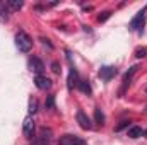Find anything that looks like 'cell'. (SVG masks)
Listing matches in <instances>:
<instances>
[{
	"label": "cell",
	"instance_id": "obj_17",
	"mask_svg": "<svg viewBox=\"0 0 147 145\" xmlns=\"http://www.w3.org/2000/svg\"><path fill=\"white\" fill-rule=\"evenodd\" d=\"M38 111V99L36 97H29V114L33 116Z\"/></svg>",
	"mask_w": 147,
	"mask_h": 145
},
{
	"label": "cell",
	"instance_id": "obj_15",
	"mask_svg": "<svg viewBox=\"0 0 147 145\" xmlns=\"http://www.w3.org/2000/svg\"><path fill=\"white\" fill-rule=\"evenodd\" d=\"M94 121L98 123V125H105V113L101 111V108H96L94 109Z\"/></svg>",
	"mask_w": 147,
	"mask_h": 145
},
{
	"label": "cell",
	"instance_id": "obj_3",
	"mask_svg": "<svg viewBox=\"0 0 147 145\" xmlns=\"http://www.w3.org/2000/svg\"><path fill=\"white\" fill-rule=\"evenodd\" d=\"M137 70H139V65H134V67H130V68H128V72L123 75V80H121V89H120V92H118V94H120V97H121V96L127 92V89L130 87L132 79H134V75H135V72H137Z\"/></svg>",
	"mask_w": 147,
	"mask_h": 145
},
{
	"label": "cell",
	"instance_id": "obj_11",
	"mask_svg": "<svg viewBox=\"0 0 147 145\" xmlns=\"http://www.w3.org/2000/svg\"><path fill=\"white\" fill-rule=\"evenodd\" d=\"M79 73L75 70V67H70V72H69V89H74L79 85Z\"/></svg>",
	"mask_w": 147,
	"mask_h": 145
},
{
	"label": "cell",
	"instance_id": "obj_12",
	"mask_svg": "<svg viewBox=\"0 0 147 145\" xmlns=\"http://www.w3.org/2000/svg\"><path fill=\"white\" fill-rule=\"evenodd\" d=\"M77 89L80 91V92H84V94H87V96H91L92 94V89H91V84L87 82V80H79V85H77Z\"/></svg>",
	"mask_w": 147,
	"mask_h": 145
},
{
	"label": "cell",
	"instance_id": "obj_14",
	"mask_svg": "<svg viewBox=\"0 0 147 145\" xmlns=\"http://www.w3.org/2000/svg\"><path fill=\"white\" fill-rule=\"evenodd\" d=\"M0 21L2 22L9 21V7L5 2H0Z\"/></svg>",
	"mask_w": 147,
	"mask_h": 145
},
{
	"label": "cell",
	"instance_id": "obj_19",
	"mask_svg": "<svg viewBox=\"0 0 147 145\" xmlns=\"http://www.w3.org/2000/svg\"><path fill=\"white\" fill-rule=\"evenodd\" d=\"M135 56H137V58L147 56V48H137V50H135Z\"/></svg>",
	"mask_w": 147,
	"mask_h": 145
},
{
	"label": "cell",
	"instance_id": "obj_5",
	"mask_svg": "<svg viewBox=\"0 0 147 145\" xmlns=\"http://www.w3.org/2000/svg\"><path fill=\"white\" fill-rule=\"evenodd\" d=\"M51 137H53V132H51V128H46V126H43V128L39 130L38 137H36V145H48L50 142H51Z\"/></svg>",
	"mask_w": 147,
	"mask_h": 145
},
{
	"label": "cell",
	"instance_id": "obj_20",
	"mask_svg": "<svg viewBox=\"0 0 147 145\" xmlns=\"http://www.w3.org/2000/svg\"><path fill=\"white\" fill-rule=\"evenodd\" d=\"M125 128H130V121H127V119H125V121H121L115 130H116V132H121V130H125Z\"/></svg>",
	"mask_w": 147,
	"mask_h": 145
},
{
	"label": "cell",
	"instance_id": "obj_10",
	"mask_svg": "<svg viewBox=\"0 0 147 145\" xmlns=\"http://www.w3.org/2000/svg\"><path fill=\"white\" fill-rule=\"evenodd\" d=\"M34 84H36L38 89H41V91H46V89L51 87V80H50L48 77H45V75H36Z\"/></svg>",
	"mask_w": 147,
	"mask_h": 145
},
{
	"label": "cell",
	"instance_id": "obj_16",
	"mask_svg": "<svg viewBox=\"0 0 147 145\" xmlns=\"http://www.w3.org/2000/svg\"><path fill=\"white\" fill-rule=\"evenodd\" d=\"M5 3H7V7H9L10 10H19V9H22V5H24L22 0H9V2H5Z\"/></svg>",
	"mask_w": 147,
	"mask_h": 145
},
{
	"label": "cell",
	"instance_id": "obj_1",
	"mask_svg": "<svg viewBox=\"0 0 147 145\" xmlns=\"http://www.w3.org/2000/svg\"><path fill=\"white\" fill-rule=\"evenodd\" d=\"M16 46L19 48V51H22V53H29L31 48H33V39H31V36H29L28 33L19 31V33L16 34Z\"/></svg>",
	"mask_w": 147,
	"mask_h": 145
},
{
	"label": "cell",
	"instance_id": "obj_23",
	"mask_svg": "<svg viewBox=\"0 0 147 145\" xmlns=\"http://www.w3.org/2000/svg\"><path fill=\"white\" fill-rule=\"evenodd\" d=\"M144 135H146V137H147V130H146V132H144Z\"/></svg>",
	"mask_w": 147,
	"mask_h": 145
},
{
	"label": "cell",
	"instance_id": "obj_7",
	"mask_svg": "<svg viewBox=\"0 0 147 145\" xmlns=\"http://www.w3.org/2000/svg\"><path fill=\"white\" fill-rule=\"evenodd\" d=\"M77 123H79V126H80L82 130H92V123H91L89 116H87L82 109L77 111Z\"/></svg>",
	"mask_w": 147,
	"mask_h": 145
},
{
	"label": "cell",
	"instance_id": "obj_9",
	"mask_svg": "<svg viewBox=\"0 0 147 145\" xmlns=\"http://www.w3.org/2000/svg\"><path fill=\"white\" fill-rule=\"evenodd\" d=\"M116 72H118V70H116L115 67H110V65H106V67H101V68H99V77H101L105 82H110L111 79L116 75Z\"/></svg>",
	"mask_w": 147,
	"mask_h": 145
},
{
	"label": "cell",
	"instance_id": "obj_4",
	"mask_svg": "<svg viewBox=\"0 0 147 145\" xmlns=\"http://www.w3.org/2000/svg\"><path fill=\"white\" fill-rule=\"evenodd\" d=\"M22 132H24V135H26L28 140L34 138V135H36V123H34L33 116H28V118L24 119V123H22Z\"/></svg>",
	"mask_w": 147,
	"mask_h": 145
},
{
	"label": "cell",
	"instance_id": "obj_22",
	"mask_svg": "<svg viewBox=\"0 0 147 145\" xmlns=\"http://www.w3.org/2000/svg\"><path fill=\"white\" fill-rule=\"evenodd\" d=\"M51 70L55 73H60V63H58V62H53V63H51Z\"/></svg>",
	"mask_w": 147,
	"mask_h": 145
},
{
	"label": "cell",
	"instance_id": "obj_2",
	"mask_svg": "<svg viewBox=\"0 0 147 145\" xmlns=\"http://www.w3.org/2000/svg\"><path fill=\"white\" fill-rule=\"evenodd\" d=\"M146 9H142V10H139L137 12V15L130 21V24H128V29L130 31H137V33H142L144 31V22H146Z\"/></svg>",
	"mask_w": 147,
	"mask_h": 145
},
{
	"label": "cell",
	"instance_id": "obj_18",
	"mask_svg": "<svg viewBox=\"0 0 147 145\" xmlns=\"http://www.w3.org/2000/svg\"><path fill=\"white\" fill-rule=\"evenodd\" d=\"M45 106H46V109H55V97H53V96H48Z\"/></svg>",
	"mask_w": 147,
	"mask_h": 145
},
{
	"label": "cell",
	"instance_id": "obj_13",
	"mask_svg": "<svg viewBox=\"0 0 147 145\" xmlns=\"http://www.w3.org/2000/svg\"><path fill=\"white\" fill-rule=\"evenodd\" d=\"M142 135H144V130H142L140 126L134 125V126L128 128V137H130V138H139V137H142Z\"/></svg>",
	"mask_w": 147,
	"mask_h": 145
},
{
	"label": "cell",
	"instance_id": "obj_8",
	"mask_svg": "<svg viewBox=\"0 0 147 145\" xmlns=\"http://www.w3.org/2000/svg\"><path fill=\"white\" fill-rule=\"evenodd\" d=\"M28 65H29V68L36 73V75H41L43 70H45V63H43L38 56H31V58H29V62H28Z\"/></svg>",
	"mask_w": 147,
	"mask_h": 145
},
{
	"label": "cell",
	"instance_id": "obj_6",
	"mask_svg": "<svg viewBox=\"0 0 147 145\" xmlns=\"http://www.w3.org/2000/svg\"><path fill=\"white\" fill-rule=\"evenodd\" d=\"M58 145H86V140L80 138V137H77V135H70V133H67V135L60 137Z\"/></svg>",
	"mask_w": 147,
	"mask_h": 145
},
{
	"label": "cell",
	"instance_id": "obj_21",
	"mask_svg": "<svg viewBox=\"0 0 147 145\" xmlns=\"http://www.w3.org/2000/svg\"><path fill=\"white\" fill-rule=\"evenodd\" d=\"M110 15H111V12H103V15L98 17V21H99V22H105L106 19H110Z\"/></svg>",
	"mask_w": 147,
	"mask_h": 145
}]
</instances>
